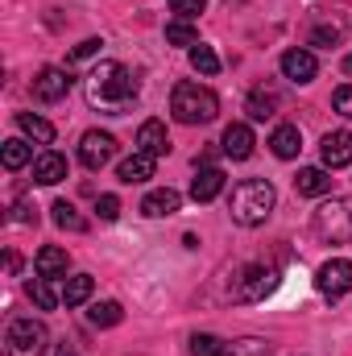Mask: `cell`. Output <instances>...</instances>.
<instances>
[{
  "instance_id": "obj_12",
  "label": "cell",
  "mask_w": 352,
  "mask_h": 356,
  "mask_svg": "<svg viewBox=\"0 0 352 356\" xmlns=\"http://www.w3.org/2000/svg\"><path fill=\"white\" fill-rule=\"evenodd\" d=\"M224 182H228V178H224L220 166H199V175L191 178V199H195V203H211V199L224 191Z\"/></svg>"
},
{
  "instance_id": "obj_10",
  "label": "cell",
  "mask_w": 352,
  "mask_h": 356,
  "mask_svg": "<svg viewBox=\"0 0 352 356\" xmlns=\"http://www.w3.org/2000/svg\"><path fill=\"white\" fill-rule=\"evenodd\" d=\"M319 154H323V166L328 170H340V166H352V133L349 129H336L319 141Z\"/></svg>"
},
{
  "instance_id": "obj_6",
  "label": "cell",
  "mask_w": 352,
  "mask_h": 356,
  "mask_svg": "<svg viewBox=\"0 0 352 356\" xmlns=\"http://www.w3.org/2000/svg\"><path fill=\"white\" fill-rule=\"evenodd\" d=\"M273 286H278V269L245 266L237 277H232V302H262Z\"/></svg>"
},
{
  "instance_id": "obj_36",
  "label": "cell",
  "mask_w": 352,
  "mask_h": 356,
  "mask_svg": "<svg viewBox=\"0 0 352 356\" xmlns=\"http://www.w3.org/2000/svg\"><path fill=\"white\" fill-rule=\"evenodd\" d=\"M13 220H17V224H38V207H33L29 199H17V207H13Z\"/></svg>"
},
{
  "instance_id": "obj_3",
  "label": "cell",
  "mask_w": 352,
  "mask_h": 356,
  "mask_svg": "<svg viewBox=\"0 0 352 356\" xmlns=\"http://www.w3.org/2000/svg\"><path fill=\"white\" fill-rule=\"evenodd\" d=\"M170 112H175L178 124H207V120L220 116V95L211 88H203V83L186 79L170 91Z\"/></svg>"
},
{
  "instance_id": "obj_25",
  "label": "cell",
  "mask_w": 352,
  "mask_h": 356,
  "mask_svg": "<svg viewBox=\"0 0 352 356\" xmlns=\"http://www.w3.org/2000/svg\"><path fill=\"white\" fill-rule=\"evenodd\" d=\"M120 319H125V311H120V302H112V298H108V302H95V307L88 311L91 327H116Z\"/></svg>"
},
{
  "instance_id": "obj_33",
  "label": "cell",
  "mask_w": 352,
  "mask_h": 356,
  "mask_svg": "<svg viewBox=\"0 0 352 356\" xmlns=\"http://www.w3.org/2000/svg\"><path fill=\"white\" fill-rule=\"evenodd\" d=\"M340 33H344L340 25H319V29L311 33V46H336V42H340Z\"/></svg>"
},
{
  "instance_id": "obj_23",
  "label": "cell",
  "mask_w": 352,
  "mask_h": 356,
  "mask_svg": "<svg viewBox=\"0 0 352 356\" xmlns=\"http://www.w3.org/2000/svg\"><path fill=\"white\" fill-rule=\"evenodd\" d=\"M91 290H95V282H91L88 273H75V277L63 282V302H67V307H83L91 298Z\"/></svg>"
},
{
  "instance_id": "obj_38",
  "label": "cell",
  "mask_w": 352,
  "mask_h": 356,
  "mask_svg": "<svg viewBox=\"0 0 352 356\" xmlns=\"http://www.w3.org/2000/svg\"><path fill=\"white\" fill-rule=\"evenodd\" d=\"M4 266H8V273H17V269H21V257L8 249V253H4Z\"/></svg>"
},
{
  "instance_id": "obj_39",
  "label": "cell",
  "mask_w": 352,
  "mask_h": 356,
  "mask_svg": "<svg viewBox=\"0 0 352 356\" xmlns=\"http://www.w3.org/2000/svg\"><path fill=\"white\" fill-rule=\"evenodd\" d=\"M54 356H79V353H75L71 344H58V353H54Z\"/></svg>"
},
{
  "instance_id": "obj_1",
  "label": "cell",
  "mask_w": 352,
  "mask_h": 356,
  "mask_svg": "<svg viewBox=\"0 0 352 356\" xmlns=\"http://www.w3.org/2000/svg\"><path fill=\"white\" fill-rule=\"evenodd\" d=\"M137 99V79L125 63H104L88 75V104L108 112V116H120L129 104Z\"/></svg>"
},
{
  "instance_id": "obj_4",
  "label": "cell",
  "mask_w": 352,
  "mask_h": 356,
  "mask_svg": "<svg viewBox=\"0 0 352 356\" xmlns=\"http://www.w3.org/2000/svg\"><path fill=\"white\" fill-rule=\"evenodd\" d=\"M311 228L323 245H349L352 241V199H328L315 216Z\"/></svg>"
},
{
  "instance_id": "obj_9",
  "label": "cell",
  "mask_w": 352,
  "mask_h": 356,
  "mask_svg": "<svg viewBox=\"0 0 352 356\" xmlns=\"http://www.w3.org/2000/svg\"><path fill=\"white\" fill-rule=\"evenodd\" d=\"M67 91H71V75H67L63 67H42V71H38V79H33V99L58 104V99H67Z\"/></svg>"
},
{
  "instance_id": "obj_20",
  "label": "cell",
  "mask_w": 352,
  "mask_h": 356,
  "mask_svg": "<svg viewBox=\"0 0 352 356\" xmlns=\"http://www.w3.org/2000/svg\"><path fill=\"white\" fill-rule=\"evenodd\" d=\"M71 266V257H67V249H54V245H46L38 257H33V269H38V277H63Z\"/></svg>"
},
{
  "instance_id": "obj_34",
  "label": "cell",
  "mask_w": 352,
  "mask_h": 356,
  "mask_svg": "<svg viewBox=\"0 0 352 356\" xmlns=\"http://www.w3.org/2000/svg\"><path fill=\"white\" fill-rule=\"evenodd\" d=\"M95 211H99V220L112 224V220L120 216V199H116V195H99V199H95Z\"/></svg>"
},
{
  "instance_id": "obj_21",
  "label": "cell",
  "mask_w": 352,
  "mask_h": 356,
  "mask_svg": "<svg viewBox=\"0 0 352 356\" xmlns=\"http://www.w3.org/2000/svg\"><path fill=\"white\" fill-rule=\"evenodd\" d=\"M17 129H21L25 137H33L38 145H50V141H54V124H50L46 116H33V112H21V116H17Z\"/></svg>"
},
{
  "instance_id": "obj_19",
  "label": "cell",
  "mask_w": 352,
  "mask_h": 356,
  "mask_svg": "<svg viewBox=\"0 0 352 356\" xmlns=\"http://www.w3.org/2000/svg\"><path fill=\"white\" fill-rule=\"evenodd\" d=\"M154 162H158V158H150V154L137 149L133 158H125V162L116 166V178L129 182V186H133V182H145V178H154Z\"/></svg>"
},
{
  "instance_id": "obj_8",
  "label": "cell",
  "mask_w": 352,
  "mask_h": 356,
  "mask_svg": "<svg viewBox=\"0 0 352 356\" xmlns=\"http://www.w3.org/2000/svg\"><path fill=\"white\" fill-rule=\"evenodd\" d=\"M112 158H116V137H112V133H99V129L83 133V141H79V162H83L88 170H104Z\"/></svg>"
},
{
  "instance_id": "obj_32",
  "label": "cell",
  "mask_w": 352,
  "mask_h": 356,
  "mask_svg": "<svg viewBox=\"0 0 352 356\" xmlns=\"http://www.w3.org/2000/svg\"><path fill=\"white\" fill-rule=\"evenodd\" d=\"M203 8H207V0H170V13L178 21H195Z\"/></svg>"
},
{
  "instance_id": "obj_28",
  "label": "cell",
  "mask_w": 352,
  "mask_h": 356,
  "mask_svg": "<svg viewBox=\"0 0 352 356\" xmlns=\"http://www.w3.org/2000/svg\"><path fill=\"white\" fill-rule=\"evenodd\" d=\"M224 340L220 336H211V332H195L191 336V356H224Z\"/></svg>"
},
{
  "instance_id": "obj_15",
  "label": "cell",
  "mask_w": 352,
  "mask_h": 356,
  "mask_svg": "<svg viewBox=\"0 0 352 356\" xmlns=\"http://www.w3.org/2000/svg\"><path fill=\"white\" fill-rule=\"evenodd\" d=\"M220 145H224V154H228L232 162H245V158H253V145H257V141H253V129H249V124H228Z\"/></svg>"
},
{
  "instance_id": "obj_22",
  "label": "cell",
  "mask_w": 352,
  "mask_h": 356,
  "mask_svg": "<svg viewBox=\"0 0 352 356\" xmlns=\"http://www.w3.org/2000/svg\"><path fill=\"white\" fill-rule=\"evenodd\" d=\"M29 298H33L38 311H54V307L63 302V294L54 290V277H33V282H29Z\"/></svg>"
},
{
  "instance_id": "obj_2",
  "label": "cell",
  "mask_w": 352,
  "mask_h": 356,
  "mask_svg": "<svg viewBox=\"0 0 352 356\" xmlns=\"http://www.w3.org/2000/svg\"><path fill=\"white\" fill-rule=\"evenodd\" d=\"M273 203H278L273 182H265V178H245V182H237V186H232L228 216H232L241 228H257V224H265V220H269Z\"/></svg>"
},
{
  "instance_id": "obj_16",
  "label": "cell",
  "mask_w": 352,
  "mask_h": 356,
  "mask_svg": "<svg viewBox=\"0 0 352 356\" xmlns=\"http://www.w3.org/2000/svg\"><path fill=\"white\" fill-rule=\"evenodd\" d=\"M67 178V158L63 154H54V149H42L38 158H33V182H42V186H54V182H63Z\"/></svg>"
},
{
  "instance_id": "obj_5",
  "label": "cell",
  "mask_w": 352,
  "mask_h": 356,
  "mask_svg": "<svg viewBox=\"0 0 352 356\" xmlns=\"http://www.w3.org/2000/svg\"><path fill=\"white\" fill-rule=\"evenodd\" d=\"M4 344H8V356H42L50 348V332L42 319H13Z\"/></svg>"
},
{
  "instance_id": "obj_17",
  "label": "cell",
  "mask_w": 352,
  "mask_h": 356,
  "mask_svg": "<svg viewBox=\"0 0 352 356\" xmlns=\"http://www.w3.org/2000/svg\"><path fill=\"white\" fill-rule=\"evenodd\" d=\"M269 149H273V158L290 162V158H298V149H303V133H298L294 124H278L273 137H269Z\"/></svg>"
},
{
  "instance_id": "obj_18",
  "label": "cell",
  "mask_w": 352,
  "mask_h": 356,
  "mask_svg": "<svg viewBox=\"0 0 352 356\" xmlns=\"http://www.w3.org/2000/svg\"><path fill=\"white\" fill-rule=\"evenodd\" d=\"M294 191H298V195H307V199H319V195H328V191H332V178H328L323 166H303L298 178H294Z\"/></svg>"
},
{
  "instance_id": "obj_7",
  "label": "cell",
  "mask_w": 352,
  "mask_h": 356,
  "mask_svg": "<svg viewBox=\"0 0 352 356\" xmlns=\"http://www.w3.org/2000/svg\"><path fill=\"white\" fill-rule=\"evenodd\" d=\"M315 290L323 294V298H344L352 290V261H344V257H332V261H323L319 266V273H315Z\"/></svg>"
},
{
  "instance_id": "obj_30",
  "label": "cell",
  "mask_w": 352,
  "mask_h": 356,
  "mask_svg": "<svg viewBox=\"0 0 352 356\" xmlns=\"http://www.w3.org/2000/svg\"><path fill=\"white\" fill-rule=\"evenodd\" d=\"M273 108H278V95H273V91L257 88L253 95H249V116H253V120H265V116H273Z\"/></svg>"
},
{
  "instance_id": "obj_26",
  "label": "cell",
  "mask_w": 352,
  "mask_h": 356,
  "mask_svg": "<svg viewBox=\"0 0 352 356\" xmlns=\"http://www.w3.org/2000/svg\"><path fill=\"white\" fill-rule=\"evenodd\" d=\"M29 158H33V145H25V141H4V149H0L4 170H21Z\"/></svg>"
},
{
  "instance_id": "obj_24",
  "label": "cell",
  "mask_w": 352,
  "mask_h": 356,
  "mask_svg": "<svg viewBox=\"0 0 352 356\" xmlns=\"http://www.w3.org/2000/svg\"><path fill=\"white\" fill-rule=\"evenodd\" d=\"M50 211H54V224H58L63 232H88V220H83V216L75 211V203H67V199H58V203H54Z\"/></svg>"
},
{
  "instance_id": "obj_14",
  "label": "cell",
  "mask_w": 352,
  "mask_h": 356,
  "mask_svg": "<svg viewBox=\"0 0 352 356\" xmlns=\"http://www.w3.org/2000/svg\"><path fill=\"white\" fill-rule=\"evenodd\" d=\"M137 149H141V154H150V158H162V154H170L166 124H162V120H145V124L137 129Z\"/></svg>"
},
{
  "instance_id": "obj_27",
  "label": "cell",
  "mask_w": 352,
  "mask_h": 356,
  "mask_svg": "<svg viewBox=\"0 0 352 356\" xmlns=\"http://www.w3.org/2000/svg\"><path fill=\"white\" fill-rule=\"evenodd\" d=\"M191 67H195L199 75H216V71H220V54L199 42V46H191Z\"/></svg>"
},
{
  "instance_id": "obj_37",
  "label": "cell",
  "mask_w": 352,
  "mask_h": 356,
  "mask_svg": "<svg viewBox=\"0 0 352 356\" xmlns=\"http://www.w3.org/2000/svg\"><path fill=\"white\" fill-rule=\"evenodd\" d=\"M104 50V38H88V42H79L75 50H71V58H95Z\"/></svg>"
},
{
  "instance_id": "obj_31",
  "label": "cell",
  "mask_w": 352,
  "mask_h": 356,
  "mask_svg": "<svg viewBox=\"0 0 352 356\" xmlns=\"http://www.w3.org/2000/svg\"><path fill=\"white\" fill-rule=\"evenodd\" d=\"M224 356H269V344L265 340H241V344H228Z\"/></svg>"
},
{
  "instance_id": "obj_29",
  "label": "cell",
  "mask_w": 352,
  "mask_h": 356,
  "mask_svg": "<svg viewBox=\"0 0 352 356\" xmlns=\"http://www.w3.org/2000/svg\"><path fill=\"white\" fill-rule=\"evenodd\" d=\"M166 42H170V46H199V33H195V25H191V21H170V25H166Z\"/></svg>"
},
{
  "instance_id": "obj_11",
  "label": "cell",
  "mask_w": 352,
  "mask_h": 356,
  "mask_svg": "<svg viewBox=\"0 0 352 356\" xmlns=\"http://www.w3.org/2000/svg\"><path fill=\"white\" fill-rule=\"evenodd\" d=\"M315 71H319V63H315V54H311V50L294 46V50H286V54H282V75H286L290 83H311V79H315Z\"/></svg>"
},
{
  "instance_id": "obj_40",
  "label": "cell",
  "mask_w": 352,
  "mask_h": 356,
  "mask_svg": "<svg viewBox=\"0 0 352 356\" xmlns=\"http://www.w3.org/2000/svg\"><path fill=\"white\" fill-rule=\"evenodd\" d=\"M344 75H352V54L344 58Z\"/></svg>"
},
{
  "instance_id": "obj_13",
  "label": "cell",
  "mask_w": 352,
  "mask_h": 356,
  "mask_svg": "<svg viewBox=\"0 0 352 356\" xmlns=\"http://www.w3.org/2000/svg\"><path fill=\"white\" fill-rule=\"evenodd\" d=\"M178 207H182V195H178V191H170V186H158V191H150V195L141 199V216H150V220L175 216Z\"/></svg>"
},
{
  "instance_id": "obj_35",
  "label": "cell",
  "mask_w": 352,
  "mask_h": 356,
  "mask_svg": "<svg viewBox=\"0 0 352 356\" xmlns=\"http://www.w3.org/2000/svg\"><path fill=\"white\" fill-rule=\"evenodd\" d=\"M332 108H336L340 116H349V120H352V83L336 88V95H332Z\"/></svg>"
}]
</instances>
